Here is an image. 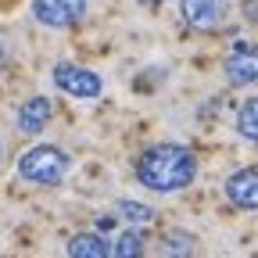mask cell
Here are the masks:
<instances>
[{
  "mask_svg": "<svg viewBox=\"0 0 258 258\" xmlns=\"http://www.w3.org/2000/svg\"><path fill=\"white\" fill-rule=\"evenodd\" d=\"M179 15H183L186 25L208 32V29H215V25L222 22L226 0H179Z\"/></svg>",
  "mask_w": 258,
  "mask_h": 258,
  "instance_id": "cell-7",
  "label": "cell"
},
{
  "mask_svg": "<svg viewBox=\"0 0 258 258\" xmlns=\"http://www.w3.org/2000/svg\"><path fill=\"white\" fill-rule=\"evenodd\" d=\"M15 122H18V129H22L25 137L43 133L47 122H50V101H47V97H29V101H22Z\"/></svg>",
  "mask_w": 258,
  "mask_h": 258,
  "instance_id": "cell-8",
  "label": "cell"
},
{
  "mask_svg": "<svg viewBox=\"0 0 258 258\" xmlns=\"http://www.w3.org/2000/svg\"><path fill=\"white\" fill-rule=\"evenodd\" d=\"M32 18L50 29H69L86 18V0H32Z\"/></svg>",
  "mask_w": 258,
  "mask_h": 258,
  "instance_id": "cell-4",
  "label": "cell"
},
{
  "mask_svg": "<svg viewBox=\"0 0 258 258\" xmlns=\"http://www.w3.org/2000/svg\"><path fill=\"white\" fill-rule=\"evenodd\" d=\"M226 198H230L237 208H244V212H258V169L254 165H244V169H237L230 179H226Z\"/></svg>",
  "mask_w": 258,
  "mask_h": 258,
  "instance_id": "cell-6",
  "label": "cell"
},
{
  "mask_svg": "<svg viewBox=\"0 0 258 258\" xmlns=\"http://www.w3.org/2000/svg\"><path fill=\"white\" fill-rule=\"evenodd\" d=\"M111 258H144V237L137 230H122L111 247Z\"/></svg>",
  "mask_w": 258,
  "mask_h": 258,
  "instance_id": "cell-12",
  "label": "cell"
},
{
  "mask_svg": "<svg viewBox=\"0 0 258 258\" xmlns=\"http://www.w3.org/2000/svg\"><path fill=\"white\" fill-rule=\"evenodd\" d=\"M222 76L233 86L258 83V43H233V50L222 57Z\"/></svg>",
  "mask_w": 258,
  "mask_h": 258,
  "instance_id": "cell-5",
  "label": "cell"
},
{
  "mask_svg": "<svg viewBox=\"0 0 258 258\" xmlns=\"http://www.w3.org/2000/svg\"><path fill=\"white\" fill-rule=\"evenodd\" d=\"M69 165H72V158L64 154L61 147H54V144H36V147L22 151V158H18V176H22L25 183H36V186H57L64 176H69Z\"/></svg>",
  "mask_w": 258,
  "mask_h": 258,
  "instance_id": "cell-2",
  "label": "cell"
},
{
  "mask_svg": "<svg viewBox=\"0 0 258 258\" xmlns=\"http://www.w3.org/2000/svg\"><path fill=\"white\" fill-rule=\"evenodd\" d=\"M50 79H54V86L61 93L76 97V101H93V97H101V90H104V79L101 76L90 72V69H83V64H72V61L54 64Z\"/></svg>",
  "mask_w": 258,
  "mask_h": 258,
  "instance_id": "cell-3",
  "label": "cell"
},
{
  "mask_svg": "<svg viewBox=\"0 0 258 258\" xmlns=\"http://www.w3.org/2000/svg\"><path fill=\"white\" fill-rule=\"evenodd\" d=\"M194 176H198V158L183 144H151L137 158V179L154 194H176L190 186Z\"/></svg>",
  "mask_w": 258,
  "mask_h": 258,
  "instance_id": "cell-1",
  "label": "cell"
},
{
  "mask_svg": "<svg viewBox=\"0 0 258 258\" xmlns=\"http://www.w3.org/2000/svg\"><path fill=\"white\" fill-rule=\"evenodd\" d=\"M158 254L161 258H194L198 254V240H194V233H186V230H169L161 237Z\"/></svg>",
  "mask_w": 258,
  "mask_h": 258,
  "instance_id": "cell-10",
  "label": "cell"
},
{
  "mask_svg": "<svg viewBox=\"0 0 258 258\" xmlns=\"http://www.w3.org/2000/svg\"><path fill=\"white\" fill-rule=\"evenodd\" d=\"M0 72H4V43H0Z\"/></svg>",
  "mask_w": 258,
  "mask_h": 258,
  "instance_id": "cell-16",
  "label": "cell"
},
{
  "mask_svg": "<svg viewBox=\"0 0 258 258\" xmlns=\"http://www.w3.org/2000/svg\"><path fill=\"white\" fill-rule=\"evenodd\" d=\"M69 258H111V247L101 233H76L69 240Z\"/></svg>",
  "mask_w": 258,
  "mask_h": 258,
  "instance_id": "cell-9",
  "label": "cell"
},
{
  "mask_svg": "<svg viewBox=\"0 0 258 258\" xmlns=\"http://www.w3.org/2000/svg\"><path fill=\"white\" fill-rule=\"evenodd\" d=\"M0 158H4V137H0Z\"/></svg>",
  "mask_w": 258,
  "mask_h": 258,
  "instance_id": "cell-17",
  "label": "cell"
},
{
  "mask_svg": "<svg viewBox=\"0 0 258 258\" xmlns=\"http://www.w3.org/2000/svg\"><path fill=\"white\" fill-rule=\"evenodd\" d=\"M118 212L129 219V222H137V226H144V222H151L154 219V208H147V205H140V201H118Z\"/></svg>",
  "mask_w": 258,
  "mask_h": 258,
  "instance_id": "cell-13",
  "label": "cell"
},
{
  "mask_svg": "<svg viewBox=\"0 0 258 258\" xmlns=\"http://www.w3.org/2000/svg\"><path fill=\"white\" fill-rule=\"evenodd\" d=\"M237 133L251 144H258V97H251V101L240 104L237 111Z\"/></svg>",
  "mask_w": 258,
  "mask_h": 258,
  "instance_id": "cell-11",
  "label": "cell"
},
{
  "mask_svg": "<svg viewBox=\"0 0 258 258\" xmlns=\"http://www.w3.org/2000/svg\"><path fill=\"white\" fill-rule=\"evenodd\" d=\"M140 4H147V8H154V4H165V0H140Z\"/></svg>",
  "mask_w": 258,
  "mask_h": 258,
  "instance_id": "cell-15",
  "label": "cell"
},
{
  "mask_svg": "<svg viewBox=\"0 0 258 258\" xmlns=\"http://www.w3.org/2000/svg\"><path fill=\"white\" fill-rule=\"evenodd\" d=\"M240 11H244V18H247L251 25H258V0H244Z\"/></svg>",
  "mask_w": 258,
  "mask_h": 258,
  "instance_id": "cell-14",
  "label": "cell"
}]
</instances>
